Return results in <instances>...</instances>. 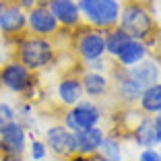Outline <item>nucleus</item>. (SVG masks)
Segmentation results:
<instances>
[{
  "mask_svg": "<svg viewBox=\"0 0 161 161\" xmlns=\"http://www.w3.org/2000/svg\"><path fill=\"white\" fill-rule=\"evenodd\" d=\"M157 151H159V155H161V145H157Z\"/></svg>",
  "mask_w": 161,
  "mask_h": 161,
  "instance_id": "c756f323",
  "label": "nucleus"
},
{
  "mask_svg": "<svg viewBox=\"0 0 161 161\" xmlns=\"http://www.w3.org/2000/svg\"><path fill=\"white\" fill-rule=\"evenodd\" d=\"M35 2H37V6H46L50 0H35Z\"/></svg>",
  "mask_w": 161,
  "mask_h": 161,
  "instance_id": "cd10ccee",
  "label": "nucleus"
},
{
  "mask_svg": "<svg viewBox=\"0 0 161 161\" xmlns=\"http://www.w3.org/2000/svg\"><path fill=\"white\" fill-rule=\"evenodd\" d=\"M27 153L33 161H43L47 157V147L46 142L37 136H29V145H27Z\"/></svg>",
  "mask_w": 161,
  "mask_h": 161,
  "instance_id": "412c9836",
  "label": "nucleus"
},
{
  "mask_svg": "<svg viewBox=\"0 0 161 161\" xmlns=\"http://www.w3.org/2000/svg\"><path fill=\"white\" fill-rule=\"evenodd\" d=\"M14 120H17V108L10 101H0V130H4Z\"/></svg>",
  "mask_w": 161,
  "mask_h": 161,
  "instance_id": "4be33fe9",
  "label": "nucleus"
},
{
  "mask_svg": "<svg viewBox=\"0 0 161 161\" xmlns=\"http://www.w3.org/2000/svg\"><path fill=\"white\" fill-rule=\"evenodd\" d=\"M75 2H76V4H79V2H80V0H75Z\"/></svg>",
  "mask_w": 161,
  "mask_h": 161,
  "instance_id": "7c9ffc66",
  "label": "nucleus"
},
{
  "mask_svg": "<svg viewBox=\"0 0 161 161\" xmlns=\"http://www.w3.org/2000/svg\"><path fill=\"white\" fill-rule=\"evenodd\" d=\"M136 161H161V155L157 151V147H149V149H142L138 153V159Z\"/></svg>",
  "mask_w": 161,
  "mask_h": 161,
  "instance_id": "5701e85b",
  "label": "nucleus"
},
{
  "mask_svg": "<svg viewBox=\"0 0 161 161\" xmlns=\"http://www.w3.org/2000/svg\"><path fill=\"white\" fill-rule=\"evenodd\" d=\"M27 33V13L13 0H4V10L0 14V37L13 46Z\"/></svg>",
  "mask_w": 161,
  "mask_h": 161,
  "instance_id": "0eeeda50",
  "label": "nucleus"
},
{
  "mask_svg": "<svg viewBox=\"0 0 161 161\" xmlns=\"http://www.w3.org/2000/svg\"><path fill=\"white\" fill-rule=\"evenodd\" d=\"M136 108L141 109L142 114L147 116H155L161 112V80L149 85L147 89L142 91V95L138 97Z\"/></svg>",
  "mask_w": 161,
  "mask_h": 161,
  "instance_id": "a211bd4d",
  "label": "nucleus"
},
{
  "mask_svg": "<svg viewBox=\"0 0 161 161\" xmlns=\"http://www.w3.org/2000/svg\"><path fill=\"white\" fill-rule=\"evenodd\" d=\"M85 97L80 85V70H66L56 83V101L62 108H72Z\"/></svg>",
  "mask_w": 161,
  "mask_h": 161,
  "instance_id": "9b49d317",
  "label": "nucleus"
},
{
  "mask_svg": "<svg viewBox=\"0 0 161 161\" xmlns=\"http://www.w3.org/2000/svg\"><path fill=\"white\" fill-rule=\"evenodd\" d=\"M147 56H149V47L145 46V43L138 42V39H128V42L120 47V52L116 54L114 64H118V66H122V68H132L134 64L142 62Z\"/></svg>",
  "mask_w": 161,
  "mask_h": 161,
  "instance_id": "dca6fc26",
  "label": "nucleus"
},
{
  "mask_svg": "<svg viewBox=\"0 0 161 161\" xmlns=\"http://www.w3.org/2000/svg\"><path fill=\"white\" fill-rule=\"evenodd\" d=\"M79 10L85 25L105 31L118 25L122 0H80Z\"/></svg>",
  "mask_w": 161,
  "mask_h": 161,
  "instance_id": "20e7f679",
  "label": "nucleus"
},
{
  "mask_svg": "<svg viewBox=\"0 0 161 161\" xmlns=\"http://www.w3.org/2000/svg\"><path fill=\"white\" fill-rule=\"evenodd\" d=\"M128 138L141 149H149V147H157L159 141H157V132H155V124H153V116L142 114L141 118L136 120L130 132H128Z\"/></svg>",
  "mask_w": 161,
  "mask_h": 161,
  "instance_id": "4468645a",
  "label": "nucleus"
},
{
  "mask_svg": "<svg viewBox=\"0 0 161 161\" xmlns=\"http://www.w3.org/2000/svg\"><path fill=\"white\" fill-rule=\"evenodd\" d=\"M43 142L47 147V153L66 159L68 155L76 153V142H75V132H70L62 122H54L43 130Z\"/></svg>",
  "mask_w": 161,
  "mask_h": 161,
  "instance_id": "6e6552de",
  "label": "nucleus"
},
{
  "mask_svg": "<svg viewBox=\"0 0 161 161\" xmlns=\"http://www.w3.org/2000/svg\"><path fill=\"white\" fill-rule=\"evenodd\" d=\"M80 85L85 97L95 101H101L112 95V79L105 72H93V70H80Z\"/></svg>",
  "mask_w": 161,
  "mask_h": 161,
  "instance_id": "ddd939ff",
  "label": "nucleus"
},
{
  "mask_svg": "<svg viewBox=\"0 0 161 161\" xmlns=\"http://www.w3.org/2000/svg\"><path fill=\"white\" fill-rule=\"evenodd\" d=\"M29 145V130L14 120L13 124L0 130V155H25Z\"/></svg>",
  "mask_w": 161,
  "mask_h": 161,
  "instance_id": "9d476101",
  "label": "nucleus"
},
{
  "mask_svg": "<svg viewBox=\"0 0 161 161\" xmlns=\"http://www.w3.org/2000/svg\"><path fill=\"white\" fill-rule=\"evenodd\" d=\"M13 58L27 66L31 72L39 75V72L52 68L58 62V43L56 39L50 37H37V35L25 33L13 43Z\"/></svg>",
  "mask_w": 161,
  "mask_h": 161,
  "instance_id": "f03ea898",
  "label": "nucleus"
},
{
  "mask_svg": "<svg viewBox=\"0 0 161 161\" xmlns=\"http://www.w3.org/2000/svg\"><path fill=\"white\" fill-rule=\"evenodd\" d=\"M2 10H4V0H0V14H2Z\"/></svg>",
  "mask_w": 161,
  "mask_h": 161,
  "instance_id": "c85d7f7f",
  "label": "nucleus"
},
{
  "mask_svg": "<svg viewBox=\"0 0 161 161\" xmlns=\"http://www.w3.org/2000/svg\"><path fill=\"white\" fill-rule=\"evenodd\" d=\"M105 116V109L99 101L83 97L79 103H75L72 108L62 109L60 122L70 130V132H79L85 128H93V126H101V120Z\"/></svg>",
  "mask_w": 161,
  "mask_h": 161,
  "instance_id": "39448f33",
  "label": "nucleus"
},
{
  "mask_svg": "<svg viewBox=\"0 0 161 161\" xmlns=\"http://www.w3.org/2000/svg\"><path fill=\"white\" fill-rule=\"evenodd\" d=\"M118 27L130 39L142 42L149 47V52H153L159 29H157V21L153 17V10L142 0H126V2H122Z\"/></svg>",
  "mask_w": 161,
  "mask_h": 161,
  "instance_id": "f257e3e1",
  "label": "nucleus"
},
{
  "mask_svg": "<svg viewBox=\"0 0 161 161\" xmlns=\"http://www.w3.org/2000/svg\"><path fill=\"white\" fill-rule=\"evenodd\" d=\"M70 46H72V54L76 56V60H79L80 64L105 56L103 31H101V29H93L85 23L80 25L79 29L72 31Z\"/></svg>",
  "mask_w": 161,
  "mask_h": 161,
  "instance_id": "423d86ee",
  "label": "nucleus"
},
{
  "mask_svg": "<svg viewBox=\"0 0 161 161\" xmlns=\"http://www.w3.org/2000/svg\"><path fill=\"white\" fill-rule=\"evenodd\" d=\"M103 39H105V56L108 58H112L114 60L116 58V54L120 52V47L124 46V43L128 42V35L124 33L122 29L116 25V27H112V29H105L103 31Z\"/></svg>",
  "mask_w": 161,
  "mask_h": 161,
  "instance_id": "6ab92c4d",
  "label": "nucleus"
},
{
  "mask_svg": "<svg viewBox=\"0 0 161 161\" xmlns=\"http://www.w3.org/2000/svg\"><path fill=\"white\" fill-rule=\"evenodd\" d=\"M99 153L103 157H108L109 161H124V147H122V138L114 136V134L105 132L103 142L99 147Z\"/></svg>",
  "mask_w": 161,
  "mask_h": 161,
  "instance_id": "aec40b11",
  "label": "nucleus"
},
{
  "mask_svg": "<svg viewBox=\"0 0 161 161\" xmlns=\"http://www.w3.org/2000/svg\"><path fill=\"white\" fill-rule=\"evenodd\" d=\"M47 8L54 14V19L58 21L60 29H66V31H75L83 25V19H80V10L79 4L75 0H50L47 2Z\"/></svg>",
  "mask_w": 161,
  "mask_h": 161,
  "instance_id": "f8f14e48",
  "label": "nucleus"
},
{
  "mask_svg": "<svg viewBox=\"0 0 161 161\" xmlns=\"http://www.w3.org/2000/svg\"><path fill=\"white\" fill-rule=\"evenodd\" d=\"M87 161H109V159H108V157H103L101 153H93V155L87 157Z\"/></svg>",
  "mask_w": 161,
  "mask_h": 161,
  "instance_id": "bb28decb",
  "label": "nucleus"
},
{
  "mask_svg": "<svg viewBox=\"0 0 161 161\" xmlns=\"http://www.w3.org/2000/svg\"><path fill=\"white\" fill-rule=\"evenodd\" d=\"M153 124H155L157 141H159V145H161V112H159V114H155V116H153Z\"/></svg>",
  "mask_w": 161,
  "mask_h": 161,
  "instance_id": "b1692460",
  "label": "nucleus"
},
{
  "mask_svg": "<svg viewBox=\"0 0 161 161\" xmlns=\"http://www.w3.org/2000/svg\"><path fill=\"white\" fill-rule=\"evenodd\" d=\"M128 72L141 83L142 87H149L157 80H161V62L157 56H147L142 62L134 64L132 68H128Z\"/></svg>",
  "mask_w": 161,
  "mask_h": 161,
  "instance_id": "f3484780",
  "label": "nucleus"
},
{
  "mask_svg": "<svg viewBox=\"0 0 161 161\" xmlns=\"http://www.w3.org/2000/svg\"><path fill=\"white\" fill-rule=\"evenodd\" d=\"M0 161H25V155H0Z\"/></svg>",
  "mask_w": 161,
  "mask_h": 161,
  "instance_id": "393cba45",
  "label": "nucleus"
},
{
  "mask_svg": "<svg viewBox=\"0 0 161 161\" xmlns=\"http://www.w3.org/2000/svg\"><path fill=\"white\" fill-rule=\"evenodd\" d=\"M64 161H87V155H80V153H72V155H68Z\"/></svg>",
  "mask_w": 161,
  "mask_h": 161,
  "instance_id": "a878e982",
  "label": "nucleus"
},
{
  "mask_svg": "<svg viewBox=\"0 0 161 161\" xmlns=\"http://www.w3.org/2000/svg\"><path fill=\"white\" fill-rule=\"evenodd\" d=\"M27 33L54 39L60 33V25L47 6H33L31 10H27Z\"/></svg>",
  "mask_w": 161,
  "mask_h": 161,
  "instance_id": "1a4fd4ad",
  "label": "nucleus"
},
{
  "mask_svg": "<svg viewBox=\"0 0 161 161\" xmlns=\"http://www.w3.org/2000/svg\"><path fill=\"white\" fill-rule=\"evenodd\" d=\"M0 89L19 95V99L31 101L35 105L42 95L39 93V75L23 66L17 58H10L0 64Z\"/></svg>",
  "mask_w": 161,
  "mask_h": 161,
  "instance_id": "7ed1b4c3",
  "label": "nucleus"
},
{
  "mask_svg": "<svg viewBox=\"0 0 161 161\" xmlns=\"http://www.w3.org/2000/svg\"><path fill=\"white\" fill-rule=\"evenodd\" d=\"M105 136V128L101 126H93V128H85V130H79L75 132V142H76V153L80 155H93V153H99V147L103 142Z\"/></svg>",
  "mask_w": 161,
  "mask_h": 161,
  "instance_id": "2eb2a0df",
  "label": "nucleus"
}]
</instances>
